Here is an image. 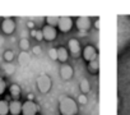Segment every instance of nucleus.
<instances>
[{"instance_id": "f257e3e1", "label": "nucleus", "mask_w": 130, "mask_h": 115, "mask_svg": "<svg viewBox=\"0 0 130 115\" xmlns=\"http://www.w3.org/2000/svg\"><path fill=\"white\" fill-rule=\"evenodd\" d=\"M59 111L61 115H77L78 102L70 96H64L59 101Z\"/></svg>"}, {"instance_id": "f03ea898", "label": "nucleus", "mask_w": 130, "mask_h": 115, "mask_svg": "<svg viewBox=\"0 0 130 115\" xmlns=\"http://www.w3.org/2000/svg\"><path fill=\"white\" fill-rule=\"evenodd\" d=\"M36 84H37V88L41 93H48L51 87H52V81H51V77L46 73H42L37 77L36 79Z\"/></svg>"}, {"instance_id": "7ed1b4c3", "label": "nucleus", "mask_w": 130, "mask_h": 115, "mask_svg": "<svg viewBox=\"0 0 130 115\" xmlns=\"http://www.w3.org/2000/svg\"><path fill=\"white\" fill-rule=\"evenodd\" d=\"M38 111L40 106L32 100H27L22 105V115H37Z\"/></svg>"}, {"instance_id": "20e7f679", "label": "nucleus", "mask_w": 130, "mask_h": 115, "mask_svg": "<svg viewBox=\"0 0 130 115\" xmlns=\"http://www.w3.org/2000/svg\"><path fill=\"white\" fill-rule=\"evenodd\" d=\"M82 55H83L84 60H86L87 63H91V62L98 59V51H97V49H96L93 45H87V46L82 50Z\"/></svg>"}, {"instance_id": "39448f33", "label": "nucleus", "mask_w": 130, "mask_h": 115, "mask_svg": "<svg viewBox=\"0 0 130 115\" xmlns=\"http://www.w3.org/2000/svg\"><path fill=\"white\" fill-rule=\"evenodd\" d=\"M73 27V19L70 17H60L59 18V23H57V28L60 32L67 33L72 30Z\"/></svg>"}, {"instance_id": "423d86ee", "label": "nucleus", "mask_w": 130, "mask_h": 115, "mask_svg": "<svg viewBox=\"0 0 130 115\" xmlns=\"http://www.w3.org/2000/svg\"><path fill=\"white\" fill-rule=\"evenodd\" d=\"M59 74H60V77H61L62 81H69V79H72L73 76H74V69H73V67H72L70 64L65 63V64H62V65L60 67Z\"/></svg>"}, {"instance_id": "0eeeda50", "label": "nucleus", "mask_w": 130, "mask_h": 115, "mask_svg": "<svg viewBox=\"0 0 130 115\" xmlns=\"http://www.w3.org/2000/svg\"><path fill=\"white\" fill-rule=\"evenodd\" d=\"M2 30L5 35H12L14 31H15V22L13 18H4L3 22H2Z\"/></svg>"}, {"instance_id": "6e6552de", "label": "nucleus", "mask_w": 130, "mask_h": 115, "mask_svg": "<svg viewBox=\"0 0 130 115\" xmlns=\"http://www.w3.org/2000/svg\"><path fill=\"white\" fill-rule=\"evenodd\" d=\"M75 26L79 31H88L92 27V21L89 17H78L75 19Z\"/></svg>"}, {"instance_id": "1a4fd4ad", "label": "nucleus", "mask_w": 130, "mask_h": 115, "mask_svg": "<svg viewBox=\"0 0 130 115\" xmlns=\"http://www.w3.org/2000/svg\"><path fill=\"white\" fill-rule=\"evenodd\" d=\"M42 35H43V40L46 41H54L57 36V30L56 27H51V26H43V28L41 30Z\"/></svg>"}, {"instance_id": "9d476101", "label": "nucleus", "mask_w": 130, "mask_h": 115, "mask_svg": "<svg viewBox=\"0 0 130 115\" xmlns=\"http://www.w3.org/2000/svg\"><path fill=\"white\" fill-rule=\"evenodd\" d=\"M68 47H69V51L73 54V55H79L82 52V47H80V42L79 40L77 38H70L68 41Z\"/></svg>"}, {"instance_id": "9b49d317", "label": "nucleus", "mask_w": 130, "mask_h": 115, "mask_svg": "<svg viewBox=\"0 0 130 115\" xmlns=\"http://www.w3.org/2000/svg\"><path fill=\"white\" fill-rule=\"evenodd\" d=\"M22 102L19 100H12L9 102V114L10 115H21L22 114Z\"/></svg>"}, {"instance_id": "f8f14e48", "label": "nucleus", "mask_w": 130, "mask_h": 115, "mask_svg": "<svg viewBox=\"0 0 130 115\" xmlns=\"http://www.w3.org/2000/svg\"><path fill=\"white\" fill-rule=\"evenodd\" d=\"M68 59H69V51H68V49L62 47V46L57 47V60L61 62L62 64H65Z\"/></svg>"}, {"instance_id": "ddd939ff", "label": "nucleus", "mask_w": 130, "mask_h": 115, "mask_svg": "<svg viewBox=\"0 0 130 115\" xmlns=\"http://www.w3.org/2000/svg\"><path fill=\"white\" fill-rule=\"evenodd\" d=\"M21 92H22V90H21L19 84H17V83L10 84V87H9V93H10V96H12L14 100H18V98H19Z\"/></svg>"}, {"instance_id": "4468645a", "label": "nucleus", "mask_w": 130, "mask_h": 115, "mask_svg": "<svg viewBox=\"0 0 130 115\" xmlns=\"http://www.w3.org/2000/svg\"><path fill=\"white\" fill-rule=\"evenodd\" d=\"M87 70H88L91 74H97V73L100 72V62H98V59H97V60H93V62H91V63H88Z\"/></svg>"}, {"instance_id": "2eb2a0df", "label": "nucleus", "mask_w": 130, "mask_h": 115, "mask_svg": "<svg viewBox=\"0 0 130 115\" xmlns=\"http://www.w3.org/2000/svg\"><path fill=\"white\" fill-rule=\"evenodd\" d=\"M79 90H80V92H82L83 95H87V93L91 91V83H89V81H88L87 78H83V79L80 81V83H79Z\"/></svg>"}, {"instance_id": "dca6fc26", "label": "nucleus", "mask_w": 130, "mask_h": 115, "mask_svg": "<svg viewBox=\"0 0 130 115\" xmlns=\"http://www.w3.org/2000/svg\"><path fill=\"white\" fill-rule=\"evenodd\" d=\"M18 62L21 65H27L29 63V54L26 52V51H22L18 56Z\"/></svg>"}, {"instance_id": "f3484780", "label": "nucleus", "mask_w": 130, "mask_h": 115, "mask_svg": "<svg viewBox=\"0 0 130 115\" xmlns=\"http://www.w3.org/2000/svg\"><path fill=\"white\" fill-rule=\"evenodd\" d=\"M9 114V102L7 100H0V115Z\"/></svg>"}, {"instance_id": "a211bd4d", "label": "nucleus", "mask_w": 130, "mask_h": 115, "mask_svg": "<svg viewBox=\"0 0 130 115\" xmlns=\"http://www.w3.org/2000/svg\"><path fill=\"white\" fill-rule=\"evenodd\" d=\"M19 47H21V50H22V51L28 52V50L31 49V42H29V40H28V38H26V37L21 38V41H19Z\"/></svg>"}, {"instance_id": "6ab92c4d", "label": "nucleus", "mask_w": 130, "mask_h": 115, "mask_svg": "<svg viewBox=\"0 0 130 115\" xmlns=\"http://www.w3.org/2000/svg\"><path fill=\"white\" fill-rule=\"evenodd\" d=\"M59 18L60 17H46L45 21H46V24L47 26H51V27H57V23H59Z\"/></svg>"}, {"instance_id": "aec40b11", "label": "nucleus", "mask_w": 130, "mask_h": 115, "mask_svg": "<svg viewBox=\"0 0 130 115\" xmlns=\"http://www.w3.org/2000/svg\"><path fill=\"white\" fill-rule=\"evenodd\" d=\"M3 59L5 60V63H12L13 59H14V52H13L12 50H7V51H4V54H3Z\"/></svg>"}, {"instance_id": "412c9836", "label": "nucleus", "mask_w": 130, "mask_h": 115, "mask_svg": "<svg viewBox=\"0 0 130 115\" xmlns=\"http://www.w3.org/2000/svg\"><path fill=\"white\" fill-rule=\"evenodd\" d=\"M3 68H4V70H5V73L7 74H13L14 72H15V68H14V65L12 64V63H5L4 65H3Z\"/></svg>"}, {"instance_id": "4be33fe9", "label": "nucleus", "mask_w": 130, "mask_h": 115, "mask_svg": "<svg viewBox=\"0 0 130 115\" xmlns=\"http://www.w3.org/2000/svg\"><path fill=\"white\" fill-rule=\"evenodd\" d=\"M48 56L52 60H57V47H50L48 49Z\"/></svg>"}, {"instance_id": "5701e85b", "label": "nucleus", "mask_w": 130, "mask_h": 115, "mask_svg": "<svg viewBox=\"0 0 130 115\" xmlns=\"http://www.w3.org/2000/svg\"><path fill=\"white\" fill-rule=\"evenodd\" d=\"M77 102H78V105H87V102H88L87 95L80 93V95L78 96V98H77Z\"/></svg>"}, {"instance_id": "b1692460", "label": "nucleus", "mask_w": 130, "mask_h": 115, "mask_svg": "<svg viewBox=\"0 0 130 115\" xmlns=\"http://www.w3.org/2000/svg\"><path fill=\"white\" fill-rule=\"evenodd\" d=\"M5 91H7V83H5V81H4L3 77H0V96L4 95Z\"/></svg>"}, {"instance_id": "393cba45", "label": "nucleus", "mask_w": 130, "mask_h": 115, "mask_svg": "<svg viewBox=\"0 0 130 115\" xmlns=\"http://www.w3.org/2000/svg\"><path fill=\"white\" fill-rule=\"evenodd\" d=\"M33 35L36 36V40H38V41H42L43 40V35H42V31L41 30L37 31V32H33Z\"/></svg>"}, {"instance_id": "a878e982", "label": "nucleus", "mask_w": 130, "mask_h": 115, "mask_svg": "<svg viewBox=\"0 0 130 115\" xmlns=\"http://www.w3.org/2000/svg\"><path fill=\"white\" fill-rule=\"evenodd\" d=\"M32 51H33L35 55H40V54H41V47H40V46H33V47H32Z\"/></svg>"}, {"instance_id": "bb28decb", "label": "nucleus", "mask_w": 130, "mask_h": 115, "mask_svg": "<svg viewBox=\"0 0 130 115\" xmlns=\"http://www.w3.org/2000/svg\"><path fill=\"white\" fill-rule=\"evenodd\" d=\"M100 24H101V19H100V18H97V19H96V22H94V27H96L97 30H100Z\"/></svg>"}, {"instance_id": "cd10ccee", "label": "nucleus", "mask_w": 130, "mask_h": 115, "mask_svg": "<svg viewBox=\"0 0 130 115\" xmlns=\"http://www.w3.org/2000/svg\"><path fill=\"white\" fill-rule=\"evenodd\" d=\"M37 115H40V114H37Z\"/></svg>"}]
</instances>
